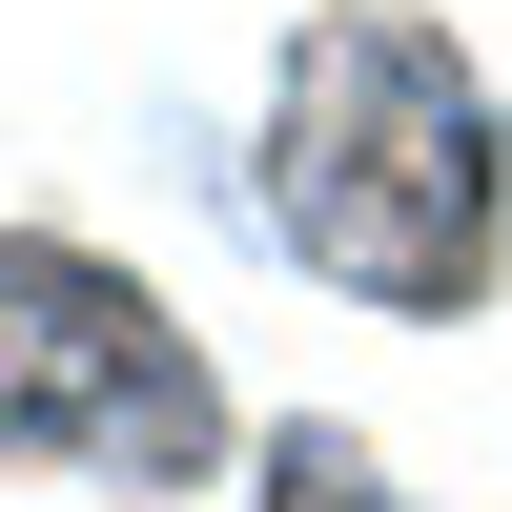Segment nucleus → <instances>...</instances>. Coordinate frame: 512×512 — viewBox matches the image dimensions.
Wrapping results in <instances>:
<instances>
[{"mask_svg": "<svg viewBox=\"0 0 512 512\" xmlns=\"http://www.w3.org/2000/svg\"><path fill=\"white\" fill-rule=\"evenodd\" d=\"M246 205L308 287L390 328H472L512 267V103L472 82V41L390 21V0H328L267 62V144H246Z\"/></svg>", "mask_w": 512, "mask_h": 512, "instance_id": "nucleus-1", "label": "nucleus"}, {"mask_svg": "<svg viewBox=\"0 0 512 512\" xmlns=\"http://www.w3.org/2000/svg\"><path fill=\"white\" fill-rule=\"evenodd\" d=\"M0 472H62V492H205L226 472V390H205L185 308L62 226H0Z\"/></svg>", "mask_w": 512, "mask_h": 512, "instance_id": "nucleus-2", "label": "nucleus"}, {"mask_svg": "<svg viewBox=\"0 0 512 512\" xmlns=\"http://www.w3.org/2000/svg\"><path fill=\"white\" fill-rule=\"evenodd\" d=\"M267 512H410V492L369 472L349 431H267Z\"/></svg>", "mask_w": 512, "mask_h": 512, "instance_id": "nucleus-3", "label": "nucleus"}]
</instances>
